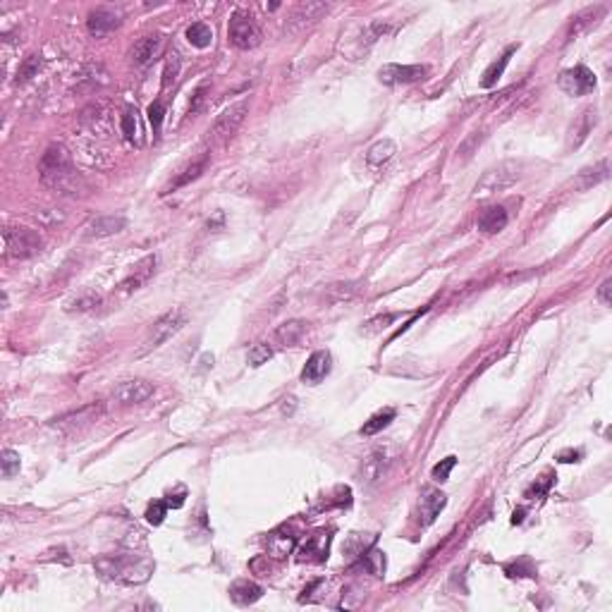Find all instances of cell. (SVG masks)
Returning a JSON list of instances; mask_svg holds the SVG:
<instances>
[{
    "mask_svg": "<svg viewBox=\"0 0 612 612\" xmlns=\"http://www.w3.org/2000/svg\"><path fill=\"white\" fill-rule=\"evenodd\" d=\"M610 292H612V280L608 278V280H603V285H600V288H598V299H600V304H605V306H610V304H612Z\"/></svg>",
    "mask_w": 612,
    "mask_h": 612,
    "instance_id": "f6af8a7d",
    "label": "cell"
},
{
    "mask_svg": "<svg viewBox=\"0 0 612 612\" xmlns=\"http://www.w3.org/2000/svg\"><path fill=\"white\" fill-rule=\"evenodd\" d=\"M516 50V46H509L507 50H505L502 55H500V60H495V63H491L488 65V70L484 72V80H481V87L484 89H491V87H495L498 84V80L500 77H502V72H505V67L509 65V58H512V53Z\"/></svg>",
    "mask_w": 612,
    "mask_h": 612,
    "instance_id": "4316f807",
    "label": "cell"
},
{
    "mask_svg": "<svg viewBox=\"0 0 612 612\" xmlns=\"http://www.w3.org/2000/svg\"><path fill=\"white\" fill-rule=\"evenodd\" d=\"M283 402H285L283 404V414H292V412H294V402H297L294 397H285Z\"/></svg>",
    "mask_w": 612,
    "mask_h": 612,
    "instance_id": "681fc988",
    "label": "cell"
},
{
    "mask_svg": "<svg viewBox=\"0 0 612 612\" xmlns=\"http://www.w3.org/2000/svg\"><path fill=\"white\" fill-rule=\"evenodd\" d=\"M187 41L196 48H209L211 41H213L211 27L204 24V22H194V24L187 29Z\"/></svg>",
    "mask_w": 612,
    "mask_h": 612,
    "instance_id": "4dcf8cb0",
    "label": "cell"
},
{
    "mask_svg": "<svg viewBox=\"0 0 612 612\" xmlns=\"http://www.w3.org/2000/svg\"><path fill=\"white\" fill-rule=\"evenodd\" d=\"M428 75L426 65H383L378 72V80L387 87H397V84H414Z\"/></svg>",
    "mask_w": 612,
    "mask_h": 612,
    "instance_id": "7c38bea8",
    "label": "cell"
},
{
    "mask_svg": "<svg viewBox=\"0 0 612 612\" xmlns=\"http://www.w3.org/2000/svg\"><path fill=\"white\" fill-rule=\"evenodd\" d=\"M3 244H5V256L13 261H24L41 251L43 239L36 230L29 227H5L3 230Z\"/></svg>",
    "mask_w": 612,
    "mask_h": 612,
    "instance_id": "3957f363",
    "label": "cell"
},
{
    "mask_svg": "<svg viewBox=\"0 0 612 612\" xmlns=\"http://www.w3.org/2000/svg\"><path fill=\"white\" fill-rule=\"evenodd\" d=\"M127 227V221L125 216H100L96 218V221H91L87 225V237H110V234H117L122 232V230Z\"/></svg>",
    "mask_w": 612,
    "mask_h": 612,
    "instance_id": "2e32d148",
    "label": "cell"
},
{
    "mask_svg": "<svg viewBox=\"0 0 612 612\" xmlns=\"http://www.w3.org/2000/svg\"><path fill=\"white\" fill-rule=\"evenodd\" d=\"M154 392H156L154 383H149V380L144 378H132L115 387L113 402L117 407H134V404H142L149 400V397H154Z\"/></svg>",
    "mask_w": 612,
    "mask_h": 612,
    "instance_id": "30bf717a",
    "label": "cell"
},
{
    "mask_svg": "<svg viewBox=\"0 0 612 612\" xmlns=\"http://www.w3.org/2000/svg\"><path fill=\"white\" fill-rule=\"evenodd\" d=\"M553 479H555V476H553V471H546V474H543L541 479L536 481V484L526 488L524 498H526V500H536V498H543V495H546V493L550 491V486H553Z\"/></svg>",
    "mask_w": 612,
    "mask_h": 612,
    "instance_id": "e575fe53",
    "label": "cell"
},
{
    "mask_svg": "<svg viewBox=\"0 0 612 612\" xmlns=\"http://www.w3.org/2000/svg\"><path fill=\"white\" fill-rule=\"evenodd\" d=\"M187 321H189V316L182 306H175V308H170V311H165L158 321L154 323V328H151L149 338H146V350H156V347L165 345L167 340L175 338L179 330L187 325Z\"/></svg>",
    "mask_w": 612,
    "mask_h": 612,
    "instance_id": "5b68a950",
    "label": "cell"
},
{
    "mask_svg": "<svg viewBox=\"0 0 612 612\" xmlns=\"http://www.w3.org/2000/svg\"><path fill=\"white\" fill-rule=\"evenodd\" d=\"M397 459V447L392 442H383V445H375L366 457H364L361 464V476L366 479V484H380V481L387 476V471L392 469Z\"/></svg>",
    "mask_w": 612,
    "mask_h": 612,
    "instance_id": "277c9868",
    "label": "cell"
},
{
    "mask_svg": "<svg viewBox=\"0 0 612 612\" xmlns=\"http://www.w3.org/2000/svg\"><path fill=\"white\" fill-rule=\"evenodd\" d=\"M3 476L5 479H13V476L20 471V452L15 450H3Z\"/></svg>",
    "mask_w": 612,
    "mask_h": 612,
    "instance_id": "ab89813d",
    "label": "cell"
},
{
    "mask_svg": "<svg viewBox=\"0 0 612 612\" xmlns=\"http://www.w3.org/2000/svg\"><path fill=\"white\" fill-rule=\"evenodd\" d=\"M395 154H397V144L392 142V139H383V142L373 144L368 149L366 163H368L371 167H380V165H385V163L390 161Z\"/></svg>",
    "mask_w": 612,
    "mask_h": 612,
    "instance_id": "d4e9b609",
    "label": "cell"
},
{
    "mask_svg": "<svg viewBox=\"0 0 612 612\" xmlns=\"http://www.w3.org/2000/svg\"><path fill=\"white\" fill-rule=\"evenodd\" d=\"M261 596H263V588L254 581H234L232 588H230V598L237 605H242V608L254 605Z\"/></svg>",
    "mask_w": 612,
    "mask_h": 612,
    "instance_id": "7402d4cb",
    "label": "cell"
},
{
    "mask_svg": "<svg viewBox=\"0 0 612 612\" xmlns=\"http://www.w3.org/2000/svg\"><path fill=\"white\" fill-rule=\"evenodd\" d=\"M521 519H524V512L519 509V512H514V516H512V524H519Z\"/></svg>",
    "mask_w": 612,
    "mask_h": 612,
    "instance_id": "816d5d0a",
    "label": "cell"
},
{
    "mask_svg": "<svg viewBox=\"0 0 612 612\" xmlns=\"http://www.w3.org/2000/svg\"><path fill=\"white\" fill-rule=\"evenodd\" d=\"M519 179H521V163H516V161L498 163L495 167L486 170L484 175L479 177V182L474 184L471 196L479 201L491 199V196H495L498 192H505V189L514 187Z\"/></svg>",
    "mask_w": 612,
    "mask_h": 612,
    "instance_id": "7a4b0ae2",
    "label": "cell"
},
{
    "mask_svg": "<svg viewBox=\"0 0 612 612\" xmlns=\"http://www.w3.org/2000/svg\"><path fill=\"white\" fill-rule=\"evenodd\" d=\"M38 170H41L43 182H50V179L65 175V172L75 170V163H72V154L67 151L65 144H50L46 151H43L41 161H38Z\"/></svg>",
    "mask_w": 612,
    "mask_h": 612,
    "instance_id": "52a82bcc",
    "label": "cell"
},
{
    "mask_svg": "<svg viewBox=\"0 0 612 612\" xmlns=\"http://www.w3.org/2000/svg\"><path fill=\"white\" fill-rule=\"evenodd\" d=\"M306 321L301 318H290V321L280 323L275 328V340L280 342L283 347H294L297 342H301V338L306 335Z\"/></svg>",
    "mask_w": 612,
    "mask_h": 612,
    "instance_id": "ac0fdd59",
    "label": "cell"
},
{
    "mask_svg": "<svg viewBox=\"0 0 612 612\" xmlns=\"http://www.w3.org/2000/svg\"><path fill=\"white\" fill-rule=\"evenodd\" d=\"M454 464H457V457H445V459H442L440 464H435V467H433V471H431V474H433V479L438 481V484H442V481H447V479H450V474H452Z\"/></svg>",
    "mask_w": 612,
    "mask_h": 612,
    "instance_id": "60d3db41",
    "label": "cell"
},
{
    "mask_svg": "<svg viewBox=\"0 0 612 612\" xmlns=\"http://www.w3.org/2000/svg\"><path fill=\"white\" fill-rule=\"evenodd\" d=\"M505 569H507L509 576H533V567H531L529 560H521L519 565H516V562L514 565H507Z\"/></svg>",
    "mask_w": 612,
    "mask_h": 612,
    "instance_id": "7bdbcfd3",
    "label": "cell"
},
{
    "mask_svg": "<svg viewBox=\"0 0 612 612\" xmlns=\"http://www.w3.org/2000/svg\"><path fill=\"white\" fill-rule=\"evenodd\" d=\"M395 409L387 407V409H380V412H375L373 417H371L366 424L361 426V435H375L380 433V431L385 428V426H390V421L395 419Z\"/></svg>",
    "mask_w": 612,
    "mask_h": 612,
    "instance_id": "f1b7e54d",
    "label": "cell"
},
{
    "mask_svg": "<svg viewBox=\"0 0 612 612\" xmlns=\"http://www.w3.org/2000/svg\"><path fill=\"white\" fill-rule=\"evenodd\" d=\"M120 24H122L120 13H115V10H110V8H96L87 20L89 33H91V36H96V38L105 36V33H110V31H115Z\"/></svg>",
    "mask_w": 612,
    "mask_h": 612,
    "instance_id": "5bb4252c",
    "label": "cell"
},
{
    "mask_svg": "<svg viewBox=\"0 0 612 612\" xmlns=\"http://www.w3.org/2000/svg\"><path fill=\"white\" fill-rule=\"evenodd\" d=\"M163 120H165V108H163L161 100H156V103L149 105V122L154 127V134H161Z\"/></svg>",
    "mask_w": 612,
    "mask_h": 612,
    "instance_id": "b9f144b4",
    "label": "cell"
},
{
    "mask_svg": "<svg viewBox=\"0 0 612 612\" xmlns=\"http://www.w3.org/2000/svg\"><path fill=\"white\" fill-rule=\"evenodd\" d=\"M301 558H308V555H316V560L321 562V560L328 558V536H323V533H316V536H308V541L301 546L299 550Z\"/></svg>",
    "mask_w": 612,
    "mask_h": 612,
    "instance_id": "f546056e",
    "label": "cell"
},
{
    "mask_svg": "<svg viewBox=\"0 0 612 612\" xmlns=\"http://www.w3.org/2000/svg\"><path fill=\"white\" fill-rule=\"evenodd\" d=\"M96 569L113 581L137 586V583L149 581V576L154 574V562L151 560L129 558V555H115V558L108 555V558L96 560Z\"/></svg>",
    "mask_w": 612,
    "mask_h": 612,
    "instance_id": "6da1fadb",
    "label": "cell"
},
{
    "mask_svg": "<svg viewBox=\"0 0 612 612\" xmlns=\"http://www.w3.org/2000/svg\"><path fill=\"white\" fill-rule=\"evenodd\" d=\"M447 505V495L442 491H435V488H428L421 495V516H424V524H433L435 516L442 512V507Z\"/></svg>",
    "mask_w": 612,
    "mask_h": 612,
    "instance_id": "d6986e66",
    "label": "cell"
},
{
    "mask_svg": "<svg viewBox=\"0 0 612 612\" xmlns=\"http://www.w3.org/2000/svg\"><path fill=\"white\" fill-rule=\"evenodd\" d=\"M100 414H103V404L91 402V404H87V407L77 409V412L63 414L60 419L53 421V426L60 431H65V433H75V431H82V428H87V426H91L94 421H98Z\"/></svg>",
    "mask_w": 612,
    "mask_h": 612,
    "instance_id": "8fae6325",
    "label": "cell"
},
{
    "mask_svg": "<svg viewBox=\"0 0 612 612\" xmlns=\"http://www.w3.org/2000/svg\"><path fill=\"white\" fill-rule=\"evenodd\" d=\"M204 98H206V87L196 89V91H194V98H192V103H189V115L199 113V108H201V105H204Z\"/></svg>",
    "mask_w": 612,
    "mask_h": 612,
    "instance_id": "bcb514c9",
    "label": "cell"
},
{
    "mask_svg": "<svg viewBox=\"0 0 612 612\" xmlns=\"http://www.w3.org/2000/svg\"><path fill=\"white\" fill-rule=\"evenodd\" d=\"M177 75H179V55L172 53V55H167L165 70H163V89H167L170 84H175Z\"/></svg>",
    "mask_w": 612,
    "mask_h": 612,
    "instance_id": "f35d334b",
    "label": "cell"
},
{
    "mask_svg": "<svg viewBox=\"0 0 612 612\" xmlns=\"http://www.w3.org/2000/svg\"><path fill=\"white\" fill-rule=\"evenodd\" d=\"M167 509H170V507H167V502H163V500H156V502H151L149 509H146V521H149V524H154V526L163 524V519H165Z\"/></svg>",
    "mask_w": 612,
    "mask_h": 612,
    "instance_id": "74e56055",
    "label": "cell"
},
{
    "mask_svg": "<svg viewBox=\"0 0 612 612\" xmlns=\"http://www.w3.org/2000/svg\"><path fill=\"white\" fill-rule=\"evenodd\" d=\"M122 134H125L127 142L139 144V122H137V113H134V110H127V113L122 115Z\"/></svg>",
    "mask_w": 612,
    "mask_h": 612,
    "instance_id": "d590c367",
    "label": "cell"
},
{
    "mask_svg": "<svg viewBox=\"0 0 612 612\" xmlns=\"http://www.w3.org/2000/svg\"><path fill=\"white\" fill-rule=\"evenodd\" d=\"M206 163H209V156H201L199 161L189 163V165L182 170V175H177L175 182H170L165 189H163V194H170V192H175V189H179V187H187V184L192 182V179H196V177L201 175V172H204Z\"/></svg>",
    "mask_w": 612,
    "mask_h": 612,
    "instance_id": "cb8c5ba5",
    "label": "cell"
},
{
    "mask_svg": "<svg viewBox=\"0 0 612 612\" xmlns=\"http://www.w3.org/2000/svg\"><path fill=\"white\" fill-rule=\"evenodd\" d=\"M596 122H598L596 110H593V108L583 110V113L574 120L572 129H569V149H576V146H581L583 142H586L588 134H591L593 127H596Z\"/></svg>",
    "mask_w": 612,
    "mask_h": 612,
    "instance_id": "e0dca14e",
    "label": "cell"
},
{
    "mask_svg": "<svg viewBox=\"0 0 612 612\" xmlns=\"http://www.w3.org/2000/svg\"><path fill=\"white\" fill-rule=\"evenodd\" d=\"M509 223V216L507 211H505V206H491V209H486L484 213H481L479 218V230L486 234H495L500 232V230H505Z\"/></svg>",
    "mask_w": 612,
    "mask_h": 612,
    "instance_id": "ffe728a7",
    "label": "cell"
},
{
    "mask_svg": "<svg viewBox=\"0 0 612 612\" xmlns=\"http://www.w3.org/2000/svg\"><path fill=\"white\" fill-rule=\"evenodd\" d=\"M323 13H328V5L325 3H304L294 10L292 15V27H304V24H313Z\"/></svg>",
    "mask_w": 612,
    "mask_h": 612,
    "instance_id": "603a6c76",
    "label": "cell"
},
{
    "mask_svg": "<svg viewBox=\"0 0 612 612\" xmlns=\"http://www.w3.org/2000/svg\"><path fill=\"white\" fill-rule=\"evenodd\" d=\"M395 318H397V313H385V316H378V318H373V321H368V323H366V330H368V333H373V330H378L380 325H383V328H385V325H387V323H392V321H395Z\"/></svg>",
    "mask_w": 612,
    "mask_h": 612,
    "instance_id": "ee69618b",
    "label": "cell"
},
{
    "mask_svg": "<svg viewBox=\"0 0 612 612\" xmlns=\"http://www.w3.org/2000/svg\"><path fill=\"white\" fill-rule=\"evenodd\" d=\"M579 457H581L579 450H576V452L574 450H567V452L560 454L558 459H560V462H565V464H572V462H579Z\"/></svg>",
    "mask_w": 612,
    "mask_h": 612,
    "instance_id": "c3c4849f",
    "label": "cell"
},
{
    "mask_svg": "<svg viewBox=\"0 0 612 612\" xmlns=\"http://www.w3.org/2000/svg\"><path fill=\"white\" fill-rule=\"evenodd\" d=\"M154 266H156V256H146L142 263H139L137 268H134V273L129 275V278L122 283V290H139L142 285L146 283V280L154 275Z\"/></svg>",
    "mask_w": 612,
    "mask_h": 612,
    "instance_id": "484cf974",
    "label": "cell"
},
{
    "mask_svg": "<svg viewBox=\"0 0 612 612\" xmlns=\"http://www.w3.org/2000/svg\"><path fill=\"white\" fill-rule=\"evenodd\" d=\"M558 87L567 96H586L596 89V75L586 65H576L558 77Z\"/></svg>",
    "mask_w": 612,
    "mask_h": 612,
    "instance_id": "ba28073f",
    "label": "cell"
},
{
    "mask_svg": "<svg viewBox=\"0 0 612 612\" xmlns=\"http://www.w3.org/2000/svg\"><path fill=\"white\" fill-rule=\"evenodd\" d=\"M328 373H330V352L318 350L308 357L306 366H304V371H301V380L308 385H316V383H321Z\"/></svg>",
    "mask_w": 612,
    "mask_h": 612,
    "instance_id": "9a60e30c",
    "label": "cell"
},
{
    "mask_svg": "<svg viewBox=\"0 0 612 612\" xmlns=\"http://www.w3.org/2000/svg\"><path fill=\"white\" fill-rule=\"evenodd\" d=\"M100 301H103V297L96 292H84L75 301H70V311H91V308L100 306Z\"/></svg>",
    "mask_w": 612,
    "mask_h": 612,
    "instance_id": "d6a6232c",
    "label": "cell"
},
{
    "mask_svg": "<svg viewBox=\"0 0 612 612\" xmlns=\"http://www.w3.org/2000/svg\"><path fill=\"white\" fill-rule=\"evenodd\" d=\"M182 502H184V493H179V495H175V500H167V507H182Z\"/></svg>",
    "mask_w": 612,
    "mask_h": 612,
    "instance_id": "f907efd6",
    "label": "cell"
},
{
    "mask_svg": "<svg viewBox=\"0 0 612 612\" xmlns=\"http://www.w3.org/2000/svg\"><path fill=\"white\" fill-rule=\"evenodd\" d=\"M359 292H361V285L359 283H335V285H328L325 297H328L330 301H335V304H340V301L354 299V297H359Z\"/></svg>",
    "mask_w": 612,
    "mask_h": 612,
    "instance_id": "83f0119b",
    "label": "cell"
},
{
    "mask_svg": "<svg viewBox=\"0 0 612 612\" xmlns=\"http://www.w3.org/2000/svg\"><path fill=\"white\" fill-rule=\"evenodd\" d=\"M36 70H38V58H29V63H27V65H24V70L20 72L22 80H29V77H31Z\"/></svg>",
    "mask_w": 612,
    "mask_h": 612,
    "instance_id": "7dc6e473",
    "label": "cell"
},
{
    "mask_svg": "<svg viewBox=\"0 0 612 612\" xmlns=\"http://www.w3.org/2000/svg\"><path fill=\"white\" fill-rule=\"evenodd\" d=\"M294 548V536H283V533H271L268 536V553L273 558H288Z\"/></svg>",
    "mask_w": 612,
    "mask_h": 612,
    "instance_id": "1f68e13d",
    "label": "cell"
},
{
    "mask_svg": "<svg viewBox=\"0 0 612 612\" xmlns=\"http://www.w3.org/2000/svg\"><path fill=\"white\" fill-rule=\"evenodd\" d=\"M163 46H165V38H163L161 33H149V36L139 38V41L132 46V53H129L132 55V63L137 67L151 65L154 60L161 58Z\"/></svg>",
    "mask_w": 612,
    "mask_h": 612,
    "instance_id": "4fadbf2b",
    "label": "cell"
},
{
    "mask_svg": "<svg viewBox=\"0 0 612 612\" xmlns=\"http://www.w3.org/2000/svg\"><path fill=\"white\" fill-rule=\"evenodd\" d=\"M603 179H608V161L600 163L596 170H583V172H581V182H579V187H581V189H588V187H593V184L603 182Z\"/></svg>",
    "mask_w": 612,
    "mask_h": 612,
    "instance_id": "836d02e7",
    "label": "cell"
},
{
    "mask_svg": "<svg viewBox=\"0 0 612 612\" xmlns=\"http://www.w3.org/2000/svg\"><path fill=\"white\" fill-rule=\"evenodd\" d=\"M246 115H249V100L246 98L225 108L221 113V117L216 120V125H213V132H211L213 139H216V142H225V139H230L239 127H242Z\"/></svg>",
    "mask_w": 612,
    "mask_h": 612,
    "instance_id": "9c48e42d",
    "label": "cell"
},
{
    "mask_svg": "<svg viewBox=\"0 0 612 612\" xmlns=\"http://www.w3.org/2000/svg\"><path fill=\"white\" fill-rule=\"evenodd\" d=\"M273 357V350L268 345H254L249 350V354H246V361H249V366H261V364H266L268 359Z\"/></svg>",
    "mask_w": 612,
    "mask_h": 612,
    "instance_id": "8d00e7d4",
    "label": "cell"
},
{
    "mask_svg": "<svg viewBox=\"0 0 612 612\" xmlns=\"http://www.w3.org/2000/svg\"><path fill=\"white\" fill-rule=\"evenodd\" d=\"M82 122H84V127L94 134V137H108V134H110V115L105 113L100 105L84 110Z\"/></svg>",
    "mask_w": 612,
    "mask_h": 612,
    "instance_id": "44dd1931",
    "label": "cell"
},
{
    "mask_svg": "<svg viewBox=\"0 0 612 612\" xmlns=\"http://www.w3.org/2000/svg\"><path fill=\"white\" fill-rule=\"evenodd\" d=\"M227 36H230V43L239 50H251L261 43V29H258L254 17L244 13H234L230 17Z\"/></svg>",
    "mask_w": 612,
    "mask_h": 612,
    "instance_id": "8992f818",
    "label": "cell"
}]
</instances>
